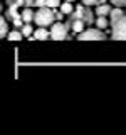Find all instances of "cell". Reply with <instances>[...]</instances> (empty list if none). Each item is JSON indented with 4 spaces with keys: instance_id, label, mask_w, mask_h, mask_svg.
I'll return each instance as SVG.
<instances>
[{
    "instance_id": "obj_11",
    "label": "cell",
    "mask_w": 126,
    "mask_h": 135,
    "mask_svg": "<svg viewBox=\"0 0 126 135\" xmlns=\"http://www.w3.org/2000/svg\"><path fill=\"white\" fill-rule=\"evenodd\" d=\"M0 36L2 37L8 36V24H7V17L5 15L0 17Z\"/></svg>"
},
{
    "instance_id": "obj_13",
    "label": "cell",
    "mask_w": 126,
    "mask_h": 135,
    "mask_svg": "<svg viewBox=\"0 0 126 135\" xmlns=\"http://www.w3.org/2000/svg\"><path fill=\"white\" fill-rule=\"evenodd\" d=\"M61 10L64 12L66 15H71V14H72V12H74V8H72V3H71L69 0H66L64 3H61Z\"/></svg>"
},
{
    "instance_id": "obj_10",
    "label": "cell",
    "mask_w": 126,
    "mask_h": 135,
    "mask_svg": "<svg viewBox=\"0 0 126 135\" xmlns=\"http://www.w3.org/2000/svg\"><path fill=\"white\" fill-rule=\"evenodd\" d=\"M34 36L37 37V41H45L47 37H50V32H47L45 27H39L35 32H34Z\"/></svg>"
},
{
    "instance_id": "obj_14",
    "label": "cell",
    "mask_w": 126,
    "mask_h": 135,
    "mask_svg": "<svg viewBox=\"0 0 126 135\" xmlns=\"http://www.w3.org/2000/svg\"><path fill=\"white\" fill-rule=\"evenodd\" d=\"M22 31H12V32H8V36H7V39L8 41H22Z\"/></svg>"
},
{
    "instance_id": "obj_4",
    "label": "cell",
    "mask_w": 126,
    "mask_h": 135,
    "mask_svg": "<svg viewBox=\"0 0 126 135\" xmlns=\"http://www.w3.org/2000/svg\"><path fill=\"white\" fill-rule=\"evenodd\" d=\"M111 37L113 39H126V14L111 25Z\"/></svg>"
},
{
    "instance_id": "obj_6",
    "label": "cell",
    "mask_w": 126,
    "mask_h": 135,
    "mask_svg": "<svg viewBox=\"0 0 126 135\" xmlns=\"http://www.w3.org/2000/svg\"><path fill=\"white\" fill-rule=\"evenodd\" d=\"M124 14H123V10H121V7H114V8H111V14H109V20H111V25L118 22V20L121 19Z\"/></svg>"
},
{
    "instance_id": "obj_21",
    "label": "cell",
    "mask_w": 126,
    "mask_h": 135,
    "mask_svg": "<svg viewBox=\"0 0 126 135\" xmlns=\"http://www.w3.org/2000/svg\"><path fill=\"white\" fill-rule=\"evenodd\" d=\"M24 2H25V0H15V3H17L19 7H22V5H24Z\"/></svg>"
},
{
    "instance_id": "obj_12",
    "label": "cell",
    "mask_w": 126,
    "mask_h": 135,
    "mask_svg": "<svg viewBox=\"0 0 126 135\" xmlns=\"http://www.w3.org/2000/svg\"><path fill=\"white\" fill-rule=\"evenodd\" d=\"M111 14V7L108 3H99L96 8V15H109Z\"/></svg>"
},
{
    "instance_id": "obj_7",
    "label": "cell",
    "mask_w": 126,
    "mask_h": 135,
    "mask_svg": "<svg viewBox=\"0 0 126 135\" xmlns=\"http://www.w3.org/2000/svg\"><path fill=\"white\" fill-rule=\"evenodd\" d=\"M109 25H111V20H108V15H98L96 17V27L108 29Z\"/></svg>"
},
{
    "instance_id": "obj_22",
    "label": "cell",
    "mask_w": 126,
    "mask_h": 135,
    "mask_svg": "<svg viewBox=\"0 0 126 135\" xmlns=\"http://www.w3.org/2000/svg\"><path fill=\"white\" fill-rule=\"evenodd\" d=\"M5 2H7V5H14L15 0H5Z\"/></svg>"
},
{
    "instance_id": "obj_3",
    "label": "cell",
    "mask_w": 126,
    "mask_h": 135,
    "mask_svg": "<svg viewBox=\"0 0 126 135\" xmlns=\"http://www.w3.org/2000/svg\"><path fill=\"white\" fill-rule=\"evenodd\" d=\"M67 29H69V27H67L62 20H57L56 24L50 25V39L62 41V39H66V37H69V36H67Z\"/></svg>"
},
{
    "instance_id": "obj_17",
    "label": "cell",
    "mask_w": 126,
    "mask_h": 135,
    "mask_svg": "<svg viewBox=\"0 0 126 135\" xmlns=\"http://www.w3.org/2000/svg\"><path fill=\"white\" fill-rule=\"evenodd\" d=\"M47 7H50V8L61 7V0H47Z\"/></svg>"
},
{
    "instance_id": "obj_18",
    "label": "cell",
    "mask_w": 126,
    "mask_h": 135,
    "mask_svg": "<svg viewBox=\"0 0 126 135\" xmlns=\"http://www.w3.org/2000/svg\"><path fill=\"white\" fill-rule=\"evenodd\" d=\"M82 3H84V5H99V3H101V0H82Z\"/></svg>"
},
{
    "instance_id": "obj_23",
    "label": "cell",
    "mask_w": 126,
    "mask_h": 135,
    "mask_svg": "<svg viewBox=\"0 0 126 135\" xmlns=\"http://www.w3.org/2000/svg\"><path fill=\"white\" fill-rule=\"evenodd\" d=\"M69 2H72V0H69Z\"/></svg>"
},
{
    "instance_id": "obj_15",
    "label": "cell",
    "mask_w": 126,
    "mask_h": 135,
    "mask_svg": "<svg viewBox=\"0 0 126 135\" xmlns=\"http://www.w3.org/2000/svg\"><path fill=\"white\" fill-rule=\"evenodd\" d=\"M32 32H34V29H32L30 22H25V24L22 25V34H24L25 37H29V36H32Z\"/></svg>"
},
{
    "instance_id": "obj_1",
    "label": "cell",
    "mask_w": 126,
    "mask_h": 135,
    "mask_svg": "<svg viewBox=\"0 0 126 135\" xmlns=\"http://www.w3.org/2000/svg\"><path fill=\"white\" fill-rule=\"evenodd\" d=\"M56 20V12L50 10V7H39L35 12V17H34V22H35L39 27H49V25L54 24Z\"/></svg>"
},
{
    "instance_id": "obj_5",
    "label": "cell",
    "mask_w": 126,
    "mask_h": 135,
    "mask_svg": "<svg viewBox=\"0 0 126 135\" xmlns=\"http://www.w3.org/2000/svg\"><path fill=\"white\" fill-rule=\"evenodd\" d=\"M94 14H96V12H92L91 8H89V5H84L82 7V20L86 22V25H91V24L96 22Z\"/></svg>"
},
{
    "instance_id": "obj_16",
    "label": "cell",
    "mask_w": 126,
    "mask_h": 135,
    "mask_svg": "<svg viewBox=\"0 0 126 135\" xmlns=\"http://www.w3.org/2000/svg\"><path fill=\"white\" fill-rule=\"evenodd\" d=\"M114 7H126V0H109Z\"/></svg>"
},
{
    "instance_id": "obj_20",
    "label": "cell",
    "mask_w": 126,
    "mask_h": 135,
    "mask_svg": "<svg viewBox=\"0 0 126 135\" xmlns=\"http://www.w3.org/2000/svg\"><path fill=\"white\" fill-rule=\"evenodd\" d=\"M32 5H35V0H25L24 2V7H32Z\"/></svg>"
},
{
    "instance_id": "obj_19",
    "label": "cell",
    "mask_w": 126,
    "mask_h": 135,
    "mask_svg": "<svg viewBox=\"0 0 126 135\" xmlns=\"http://www.w3.org/2000/svg\"><path fill=\"white\" fill-rule=\"evenodd\" d=\"M64 15H66V14H64L62 10H61V12H56V20H62V19H64Z\"/></svg>"
},
{
    "instance_id": "obj_9",
    "label": "cell",
    "mask_w": 126,
    "mask_h": 135,
    "mask_svg": "<svg viewBox=\"0 0 126 135\" xmlns=\"http://www.w3.org/2000/svg\"><path fill=\"white\" fill-rule=\"evenodd\" d=\"M84 25H86V22H84L82 19H72V25H71V29H72L74 32H82L84 31Z\"/></svg>"
},
{
    "instance_id": "obj_8",
    "label": "cell",
    "mask_w": 126,
    "mask_h": 135,
    "mask_svg": "<svg viewBox=\"0 0 126 135\" xmlns=\"http://www.w3.org/2000/svg\"><path fill=\"white\" fill-rule=\"evenodd\" d=\"M20 14H22L24 22H32L34 17H35V14H34V10H32V7H24V10L20 12Z\"/></svg>"
},
{
    "instance_id": "obj_2",
    "label": "cell",
    "mask_w": 126,
    "mask_h": 135,
    "mask_svg": "<svg viewBox=\"0 0 126 135\" xmlns=\"http://www.w3.org/2000/svg\"><path fill=\"white\" fill-rule=\"evenodd\" d=\"M77 39L79 41H99V39L103 41V39H106V34L99 27H89V29H84L82 32H79Z\"/></svg>"
}]
</instances>
